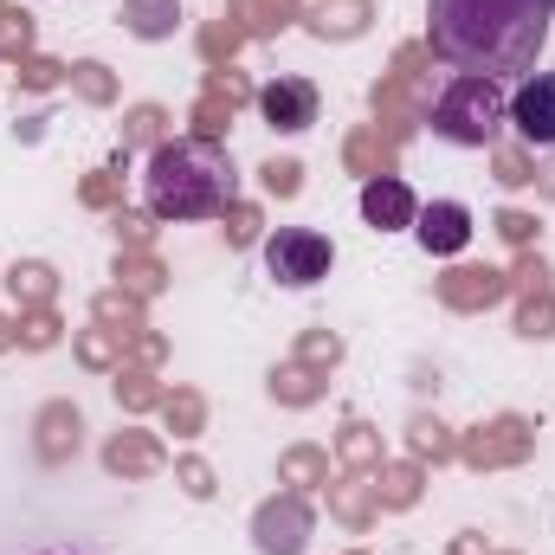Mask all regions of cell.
I'll use <instances>...</instances> for the list:
<instances>
[{"instance_id": "cell-7", "label": "cell", "mask_w": 555, "mask_h": 555, "mask_svg": "<svg viewBox=\"0 0 555 555\" xmlns=\"http://www.w3.org/2000/svg\"><path fill=\"white\" fill-rule=\"evenodd\" d=\"M414 240L433 253V259H452V253L472 246V214H465L459 201H433V207L414 214Z\"/></svg>"}, {"instance_id": "cell-1", "label": "cell", "mask_w": 555, "mask_h": 555, "mask_svg": "<svg viewBox=\"0 0 555 555\" xmlns=\"http://www.w3.org/2000/svg\"><path fill=\"white\" fill-rule=\"evenodd\" d=\"M550 0H426V39L452 72L530 78L550 46Z\"/></svg>"}, {"instance_id": "cell-9", "label": "cell", "mask_w": 555, "mask_h": 555, "mask_svg": "<svg viewBox=\"0 0 555 555\" xmlns=\"http://www.w3.org/2000/svg\"><path fill=\"white\" fill-rule=\"evenodd\" d=\"M33 555H91V550H65V543H52V550H33Z\"/></svg>"}, {"instance_id": "cell-5", "label": "cell", "mask_w": 555, "mask_h": 555, "mask_svg": "<svg viewBox=\"0 0 555 555\" xmlns=\"http://www.w3.org/2000/svg\"><path fill=\"white\" fill-rule=\"evenodd\" d=\"M511 124L530 149H555V72H530L511 91Z\"/></svg>"}, {"instance_id": "cell-8", "label": "cell", "mask_w": 555, "mask_h": 555, "mask_svg": "<svg viewBox=\"0 0 555 555\" xmlns=\"http://www.w3.org/2000/svg\"><path fill=\"white\" fill-rule=\"evenodd\" d=\"M420 201L408 181H395V175H382V181H369L362 188V220L375 227V233H401V227H414Z\"/></svg>"}, {"instance_id": "cell-4", "label": "cell", "mask_w": 555, "mask_h": 555, "mask_svg": "<svg viewBox=\"0 0 555 555\" xmlns=\"http://www.w3.org/2000/svg\"><path fill=\"white\" fill-rule=\"evenodd\" d=\"M336 266V246L317 233V227H278L272 240H266V272L284 284V291H310V284H323Z\"/></svg>"}, {"instance_id": "cell-2", "label": "cell", "mask_w": 555, "mask_h": 555, "mask_svg": "<svg viewBox=\"0 0 555 555\" xmlns=\"http://www.w3.org/2000/svg\"><path fill=\"white\" fill-rule=\"evenodd\" d=\"M233 194H240L233 162L207 137L162 142L142 168V201H149L155 220H220L233 207Z\"/></svg>"}, {"instance_id": "cell-10", "label": "cell", "mask_w": 555, "mask_h": 555, "mask_svg": "<svg viewBox=\"0 0 555 555\" xmlns=\"http://www.w3.org/2000/svg\"><path fill=\"white\" fill-rule=\"evenodd\" d=\"M550 13H555V0H550Z\"/></svg>"}, {"instance_id": "cell-6", "label": "cell", "mask_w": 555, "mask_h": 555, "mask_svg": "<svg viewBox=\"0 0 555 555\" xmlns=\"http://www.w3.org/2000/svg\"><path fill=\"white\" fill-rule=\"evenodd\" d=\"M259 117L284 130V137H297V130H310L317 124V85L310 78H272L266 91H259Z\"/></svg>"}, {"instance_id": "cell-3", "label": "cell", "mask_w": 555, "mask_h": 555, "mask_svg": "<svg viewBox=\"0 0 555 555\" xmlns=\"http://www.w3.org/2000/svg\"><path fill=\"white\" fill-rule=\"evenodd\" d=\"M504 124H511V91L498 78L459 72L439 91V104H433V137L452 142V149H491V142L504 137Z\"/></svg>"}]
</instances>
